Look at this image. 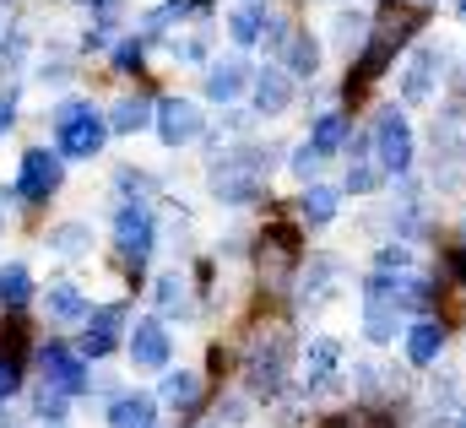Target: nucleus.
Segmentation results:
<instances>
[{"label": "nucleus", "mask_w": 466, "mask_h": 428, "mask_svg": "<svg viewBox=\"0 0 466 428\" xmlns=\"http://www.w3.org/2000/svg\"><path fill=\"white\" fill-rule=\"evenodd\" d=\"M271 158H277L271 147H233V152H223L212 163V196L223 207H249L260 196L266 174H271Z\"/></svg>", "instance_id": "obj_1"}, {"label": "nucleus", "mask_w": 466, "mask_h": 428, "mask_svg": "<svg viewBox=\"0 0 466 428\" xmlns=\"http://www.w3.org/2000/svg\"><path fill=\"white\" fill-rule=\"evenodd\" d=\"M104 136H109V119L82 98H66L55 108V141H60V158H98L104 152Z\"/></svg>", "instance_id": "obj_2"}, {"label": "nucleus", "mask_w": 466, "mask_h": 428, "mask_svg": "<svg viewBox=\"0 0 466 428\" xmlns=\"http://www.w3.org/2000/svg\"><path fill=\"white\" fill-rule=\"evenodd\" d=\"M288 358H293L288 331H260V336L249 341V352H244V380H249V391H255V396H277L282 380H288Z\"/></svg>", "instance_id": "obj_3"}, {"label": "nucleus", "mask_w": 466, "mask_h": 428, "mask_svg": "<svg viewBox=\"0 0 466 428\" xmlns=\"http://www.w3.org/2000/svg\"><path fill=\"white\" fill-rule=\"evenodd\" d=\"M374 158L385 174H407L412 168V125L396 104H385L374 114Z\"/></svg>", "instance_id": "obj_4"}, {"label": "nucleus", "mask_w": 466, "mask_h": 428, "mask_svg": "<svg viewBox=\"0 0 466 428\" xmlns=\"http://www.w3.org/2000/svg\"><path fill=\"white\" fill-rule=\"evenodd\" d=\"M60 185H66V158L60 152H49V147L22 152V168H16V196L22 201H49Z\"/></svg>", "instance_id": "obj_5"}, {"label": "nucleus", "mask_w": 466, "mask_h": 428, "mask_svg": "<svg viewBox=\"0 0 466 428\" xmlns=\"http://www.w3.org/2000/svg\"><path fill=\"white\" fill-rule=\"evenodd\" d=\"M152 244H157V217L147 212L141 201H125L115 212V250L130 266H141V260L152 255Z\"/></svg>", "instance_id": "obj_6"}, {"label": "nucleus", "mask_w": 466, "mask_h": 428, "mask_svg": "<svg viewBox=\"0 0 466 428\" xmlns=\"http://www.w3.org/2000/svg\"><path fill=\"white\" fill-rule=\"evenodd\" d=\"M38 369H44V385L60 391V396H82V391H87V363H82L66 341L38 347Z\"/></svg>", "instance_id": "obj_7"}, {"label": "nucleus", "mask_w": 466, "mask_h": 428, "mask_svg": "<svg viewBox=\"0 0 466 428\" xmlns=\"http://www.w3.org/2000/svg\"><path fill=\"white\" fill-rule=\"evenodd\" d=\"M440 71H445V49L418 44V49H412V60H407V71H401V98H407V104H429V98H434Z\"/></svg>", "instance_id": "obj_8"}, {"label": "nucleus", "mask_w": 466, "mask_h": 428, "mask_svg": "<svg viewBox=\"0 0 466 428\" xmlns=\"http://www.w3.org/2000/svg\"><path fill=\"white\" fill-rule=\"evenodd\" d=\"M157 136H163V147L196 141L201 136V108L190 104V98H163L157 104Z\"/></svg>", "instance_id": "obj_9"}, {"label": "nucleus", "mask_w": 466, "mask_h": 428, "mask_svg": "<svg viewBox=\"0 0 466 428\" xmlns=\"http://www.w3.org/2000/svg\"><path fill=\"white\" fill-rule=\"evenodd\" d=\"M174 347H168V331L163 321H136L130 325V363L136 369H168Z\"/></svg>", "instance_id": "obj_10"}, {"label": "nucleus", "mask_w": 466, "mask_h": 428, "mask_svg": "<svg viewBox=\"0 0 466 428\" xmlns=\"http://www.w3.org/2000/svg\"><path fill=\"white\" fill-rule=\"evenodd\" d=\"M119 325H125V304H104L87 315V331H82V358H109L119 341Z\"/></svg>", "instance_id": "obj_11"}, {"label": "nucleus", "mask_w": 466, "mask_h": 428, "mask_svg": "<svg viewBox=\"0 0 466 428\" xmlns=\"http://www.w3.org/2000/svg\"><path fill=\"white\" fill-rule=\"evenodd\" d=\"M337 282H342V260L337 255H315L309 260V271H304V288H299V304H309V310H320L331 293H337Z\"/></svg>", "instance_id": "obj_12"}, {"label": "nucleus", "mask_w": 466, "mask_h": 428, "mask_svg": "<svg viewBox=\"0 0 466 428\" xmlns=\"http://www.w3.org/2000/svg\"><path fill=\"white\" fill-rule=\"evenodd\" d=\"M337 363H342V347H337L331 336H315L309 352H304V380H309V391H331V385H337Z\"/></svg>", "instance_id": "obj_13"}, {"label": "nucleus", "mask_w": 466, "mask_h": 428, "mask_svg": "<svg viewBox=\"0 0 466 428\" xmlns=\"http://www.w3.org/2000/svg\"><path fill=\"white\" fill-rule=\"evenodd\" d=\"M293 104V76L282 71V66H266V71H255V114H282V108Z\"/></svg>", "instance_id": "obj_14"}, {"label": "nucleus", "mask_w": 466, "mask_h": 428, "mask_svg": "<svg viewBox=\"0 0 466 428\" xmlns=\"http://www.w3.org/2000/svg\"><path fill=\"white\" fill-rule=\"evenodd\" d=\"M440 352H445V325L440 321H418L407 331V363L412 369H434Z\"/></svg>", "instance_id": "obj_15"}, {"label": "nucleus", "mask_w": 466, "mask_h": 428, "mask_svg": "<svg viewBox=\"0 0 466 428\" xmlns=\"http://www.w3.org/2000/svg\"><path fill=\"white\" fill-rule=\"evenodd\" d=\"M157 418V396H147V391H125L109 402V423L115 428H152Z\"/></svg>", "instance_id": "obj_16"}, {"label": "nucleus", "mask_w": 466, "mask_h": 428, "mask_svg": "<svg viewBox=\"0 0 466 428\" xmlns=\"http://www.w3.org/2000/svg\"><path fill=\"white\" fill-rule=\"evenodd\" d=\"M147 125H157V104H152L147 93L119 98L115 114H109V130H115V136H136V130H147Z\"/></svg>", "instance_id": "obj_17"}, {"label": "nucleus", "mask_w": 466, "mask_h": 428, "mask_svg": "<svg viewBox=\"0 0 466 428\" xmlns=\"http://www.w3.org/2000/svg\"><path fill=\"white\" fill-rule=\"evenodd\" d=\"M244 82H249V66H244V60H218V66L207 71V98H212V104H233V98L244 93Z\"/></svg>", "instance_id": "obj_18"}, {"label": "nucleus", "mask_w": 466, "mask_h": 428, "mask_svg": "<svg viewBox=\"0 0 466 428\" xmlns=\"http://www.w3.org/2000/svg\"><path fill=\"white\" fill-rule=\"evenodd\" d=\"M282 71H288V76H315V71H320V44H315L304 27H293V38H288V49H282Z\"/></svg>", "instance_id": "obj_19"}, {"label": "nucleus", "mask_w": 466, "mask_h": 428, "mask_svg": "<svg viewBox=\"0 0 466 428\" xmlns=\"http://www.w3.org/2000/svg\"><path fill=\"white\" fill-rule=\"evenodd\" d=\"M369 141H374V136H358V141H352V168H348V190L352 196L380 190V174H385L380 163H369Z\"/></svg>", "instance_id": "obj_20"}, {"label": "nucleus", "mask_w": 466, "mask_h": 428, "mask_svg": "<svg viewBox=\"0 0 466 428\" xmlns=\"http://www.w3.org/2000/svg\"><path fill=\"white\" fill-rule=\"evenodd\" d=\"M157 402H168L174 413H190V407L201 402V380H196L190 369H174V374H163V391H157Z\"/></svg>", "instance_id": "obj_21"}, {"label": "nucleus", "mask_w": 466, "mask_h": 428, "mask_svg": "<svg viewBox=\"0 0 466 428\" xmlns=\"http://www.w3.org/2000/svg\"><path fill=\"white\" fill-rule=\"evenodd\" d=\"M337 207H342V196H337L331 185H304V196H299V212H304L309 228H326V222L337 217Z\"/></svg>", "instance_id": "obj_22"}, {"label": "nucleus", "mask_w": 466, "mask_h": 428, "mask_svg": "<svg viewBox=\"0 0 466 428\" xmlns=\"http://www.w3.org/2000/svg\"><path fill=\"white\" fill-rule=\"evenodd\" d=\"M44 310H49V321H87V299L71 288V282H55L49 293H44Z\"/></svg>", "instance_id": "obj_23"}, {"label": "nucleus", "mask_w": 466, "mask_h": 428, "mask_svg": "<svg viewBox=\"0 0 466 428\" xmlns=\"http://www.w3.org/2000/svg\"><path fill=\"white\" fill-rule=\"evenodd\" d=\"M342 141H348V114H320L315 130H309V147H315L320 158H331Z\"/></svg>", "instance_id": "obj_24"}, {"label": "nucleus", "mask_w": 466, "mask_h": 428, "mask_svg": "<svg viewBox=\"0 0 466 428\" xmlns=\"http://www.w3.org/2000/svg\"><path fill=\"white\" fill-rule=\"evenodd\" d=\"M27 299H33V277H27V266H16V260L0 266V304H5V310H22Z\"/></svg>", "instance_id": "obj_25"}, {"label": "nucleus", "mask_w": 466, "mask_h": 428, "mask_svg": "<svg viewBox=\"0 0 466 428\" xmlns=\"http://www.w3.org/2000/svg\"><path fill=\"white\" fill-rule=\"evenodd\" d=\"M266 16H271V11H260V5H238L228 16L233 44H260V38H266Z\"/></svg>", "instance_id": "obj_26"}, {"label": "nucleus", "mask_w": 466, "mask_h": 428, "mask_svg": "<svg viewBox=\"0 0 466 428\" xmlns=\"http://www.w3.org/2000/svg\"><path fill=\"white\" fill-rule=\"evenodd\" d=\"M185 16H190V0H163V5H152V11H147L141 33H147V38H163V33H168L174 22H185Z\"/></svg>", "instance_id": "obj_27"}, {"label": "nucleus", "mask_w": 466, "mask_h": 428, "mask_svg": "<svg viewBox=\"0 0 466 428\" xmlns=\"http://www.w3.org/2000/svg\"><path fill=\"white\" fill-rule=\"evenodd\" d=\"M157 310L163 315H185L190 310V293H185V277L179 271H163L157 277Z\"/></svg>", "instance_id": "obj_28"}, {"label": "nucleus", "mask_w": 466, "mask_h": 428, "mask_svg": "<svg viewBox=\"0 0 466 428\" xmlns=\"http://www.w3.org/2000/svg\"><path fill=\"white\" fill-rule=\"evenodd\" d=\"M369 38V16L363 11H342L337 16V49H358Z\"/></svg>", "instance_id": "obj_29"}, {"label": "nucleus", "mask_w": 466, "mask_h": 428, "mask_svg": "<svg viewBox=\"0 0 466 428\" xmlns=\"http://www.w3.org/2000/svg\"><path fill=\"white\" fill-rule=\"evenodd\" d=\"M87 239H93V233H87L82 222H66V228H55V233H49V244H55L60 255H82V250H87Z\"/></svg>", "instance_id": "obj_30"}, {"label": "nucleus", "mask_w": 466, "mask_h": 428, "mask_svg": "<svg viewBox=\"0 0 466 428\" xmlns=\"http://www.w3.org/2000/svg\"><path fill=\"white\" fill-rule=\"evenodd\" d=\"M115 185L125 190V196H130V201H141V207H147V196H152V179H147L141 168H119Z\"/></svg>", "instance_id": "obj_31"}, {"label": "nucleus", "mask_w": 466, "mask_h": 428, "mask_svg": "<svg viewBox=\"0 0 466 428\" xmlns=\"http://www.w3.org/2000/svg\"><path fill=\"white\" fill-rule=\"evenodd\" d=\"M141 55H147V38H119L115 44V71H141Z\"/></svg>", "instance_id": "obj_32"}, {"label": "nucleus", "mask_w": 466, "mask_h": 428, "mask_svg": "<svg viewBox=\"0 0 466 428\" xmlns=\"http://www.w3.org/2000/svg\"><path fill=\"white\" fill-rule=\"evenodd\" d=\"M174 60H207V27L190 38H174Z\"/></svg>", "instance_id": "obj_33"}, {"label": "nucleus", "mask_w": 466, "mask_h": 428, "mask_svg": "<svg viewBox=\"0 0 466 428\" xmlns=\"http://www.w3.org/2000/svg\"><path fill=\"white\" fill-rule=\"evenodd\" d=\"M412 266V250L407 244H385L380 250V271H407Z\"/></svg>", "instance_id": "obj_34"}, {"label": "nucleus", "mask_w": 466, "mask_h": 428, "mask_svg": "<svg viewBox=\"0 0 466 428\" xmlns=\"http://www.w3.org/2000/svg\"><path fill=\"white\" fill-rule=\"evenodd\" d=\"M66 402H71V396H60V391L38 385V418H66Z\"/></svg>", "instance_id": "obj_35"}, {"label": "nucleus", "mask_w": 466, "mask_h": 428, "mask_svg": "<svg viewBox=\"0 0 466 428\" xmlns=\"http://www.w3.org/2000/svg\"><path fill=\"white\" fill-rule=\"evenodd\" d=\"M315 168H320V152H315V147H309V141H304V147H299V152H293V174H299V179H309V174H315Z\"/></svg>", "instance_id": "obj_36"}, {"label": "nucleus", "mask_w": 466, "mask_h": 428, "mask_svg": "<svg viewBox=\"0 0 466 428\" xmlns=\"http://www.w3.org/2000/svg\"><path fill=\"white\" fill-rule=\"evenodd\" d=\"M16 385H22V363L0 358V402H5V396H16Z\"/></svg>", "instance_id": "obj_37"}, {"label": "nucleus", "mask_w": 466, "mask_h": 428, "mask_svg": "<svg viewBox=\"0 0 466 428\" xmlns=\"http://www.w3.org/2000/svg\"><path fill=\"white\" fill-rule=\"evenodd\" d=\"M11 119H16V98H11V93H0V136L11 130Z\"/></svg>", "instance_id": "obj_38"}, {"label": "nucleus", "mask_w": 466, "mask_h": 428, "mask_svg": "<svg viewBox=\"0 0 466 428\" xmlns=\"http://www.w3.org/2000/svg\"><path fill=\"white\" fill-rule=\"evenodd\" d=\"M451 271H456V282L466 288V250H451Z\"/></svg>", "instance_id": "obj_39"}, {"label": "nucleus", "mask_w": 466, "mask_h": 428, "mask_svg": "<svg viewBox=\"0 0 466 428\" xmlns=\"http://www.w3.org/2000/svg\"><path fill=\"white\" fill-rule=\"evenodd\" d=\"M87 5H98V11H104V16H109V11H115L119 0H87Z\"/></svg>", "instance_id": "obj_40"}, {"label": "nucleus", "mask_w": 466, "mask_h": 428, "mask_svg": "<svg viewBox=\"0 0 466 428\" xmlns=\"http://www.w3.org/2000/svg\"><path fill=\"white\" fill-rule=\"evenodd\" d=\"M456 428H466V407H461V423H456Z\"/></svg>", "instance_id": "obj_41"}, {"label": "nucleus", "mask_w": 466, "mask_h": 428, "mask_svg": "<svg viewBox=\"0 0 466 428\" xmlns=\"http://www.w3.org/2000/svg\"><path fill=\"white\" fill-rule=\"evenodd\" d=\"M418 5H434V0H418Z\"/></svg>", "instance_id": "obj_42"}, {"label": "nucleus", "mask_w": 466, "mask_h": 428, "mask_svg": "<svg viewBox=\"0 0 466 428\" xmlns=\"http://www.w3.org/2000/svg\"><path fill=\"white\" fill-rule=\"evenodd\" d=\"M190 5H207V0H190Z\"/></svg>", "instance_id": "obj_43"}, {"label": "nucleus", "mask_w": 466, "mask_h": 428, "mask_svg": "<svg viewBox=\"0 0 466 428\" xmlns=\"http://www.w3.org/2000/svg\"><path fill=\"white\" fill-rule=\"evenodd\" d=\"M461 16H466V0H461Z\"/></svg>", "instance_id": "obj_44"}, {"label": "nucleus", "mask_w": 466, "mask_h": 428, "mask_svg": "<svg viewBox=\"0 0 466 428\" xmlns=\"http://www.w3.org/2000/svg\"><path fill=\"white\" fill-rule=\"evenodd\" d=\"M461 233H466V217H461Z\"/></svg>", "instance_id": "obj_45"}]
</instances>
